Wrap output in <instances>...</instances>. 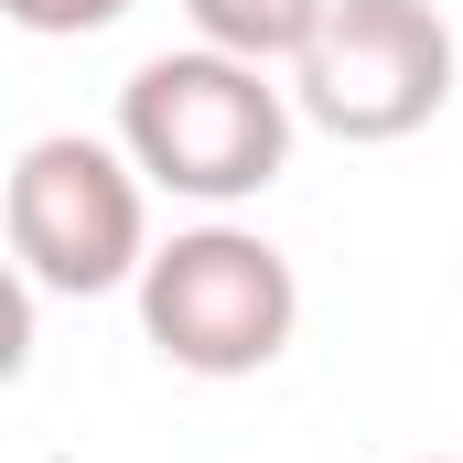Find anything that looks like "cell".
Returning <instances> with one entry per match:
<instances>
[{
  "label": "cell",
  "instance_id": "1",
  "mask_svg": "<svg viewBox=\"0 0 463 463\" xmlns=\"http://www.w3.org/2000/svg\"><path fill=\"white\" fill-rule=\"evenodd\" d=\"M291 118H302V98L269 87V65L184 43V54H151L118 87V151L151 173V194L248 205L291 173Z\"/></svg>",
  "mask_w": 463,
  "mask_h": 463
},
{
  "label": "cell",
  "instance_id": "2",
  "mask_svg": "<svg viewBox=\"0 0 463 463\" xmlns=\"http://www.w3.org/2000/svg\"><path fill=\"white\" fill-rule=\"evenodd\" d=\"M129 291H140L151 355L184 366V377H259V366H280V345L302 335V280H291V259L259 227H227V216L162 237Z\"/></svg>",
  "mask_w": 463,
  "mask_h": 463
},
{
  "label": "cell",
  "instance_id": "3",
  "mask_svg": "<svg viewBox=\"0 0 463 463\" xmlns=\"http://www.w3.org/2000/svg\"><path fill=\"white\" fill-rule=\"evenodd\" d=\"M11 259L54 302H98L118 280H140L151 269V173L118 140H87V129L22 140V162H11Z\"/></svg>",
  "mask_w": 463,
  "mask_h": 463
},
{
  "label": "cell",
  "instance_id": "4",
  "mask_svg": "<svg viewBox=\"0 0 463 463\" xmlns=\"http://www.w3.org/2000/svg\"><path fill=\"white\" fill-rule=\"evenodd\" d=\"M291 98L335 140H410L453 109V22L431 0H335Z\"/></svg>",
  "mask_w": 463,
  "mask_h": 463
},
{
  "label": "cell",
  "instance_id": "5",
  "mask_svg": "<svg viewBox=\"0 0 463 463\" xmlns=\"http://www.w3.org/2000/svg\"><path fill=\"white\" fill-rule=\"evenodd\" d=\"M324 11H335V0H184L194 43L248 54V65H302L313 33H324Z\"/></svg>",
  "mask_w": 463,
  "mask_h": 463
},
{
  "label": "cell",
  "instance_id": "6",
  "mask_svg": "<svg viewBox=\"0 0 463 463\" xmlns=\"http://www.w3.org/2000/svg\"><path fill=\"white\" fill-rule=\"evenodd\" d=\"M0 11H11L22 33H54V43H65V33H109L129 0H0Z\"/></svg>",
  "mask_w": 463,
  "mask_h": 463
},
{
  "label": "cell",
  "instance_id": "7",
  "mask_svg": "<svg viewBox=\"0 0 463 463\" xmlns=\"http://www.w3.org/2000/svg\"><path fill=\"white\" fill-rule=\"evenodd\" d=\"M420 463H453V453H420Z\"/></svg>",
  "mask_w": 463,
  "mask_h": 463
}]
</instances>
